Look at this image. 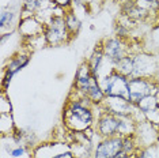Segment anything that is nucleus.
<instances>
[{
	"instance_id": "1",
	"label": "nucleus",
	"mask_w": 159,
	"mask_h": 158,
	"mask_svg": "<svg viewBox=\"0 0 159 158\" xmlns=\"http://www.w3.org/2000/svg\"><path fill=\"white\" fill-rule=\"evenodd\" d=\"M94 108L86 97L75 94V98H68L63 112L64 125L72 132H86L94 127Z\"/></svg>"
},
{
	"instance_id": "2",
	"label": "nucleus",
	"mask_w": 159,
	"mask_h": 158,
	"mask_svg": "<svg viewBox=\"0 0 159 158\" xmlns=\"http://www.w3.org/2000/svg\"><path fill=\"white\" fill-rule=\"evenodd\" d=\"M64 14H52L44 23V40L50 46H59L67 44L71 35L67 30Z\"/></svg>"
},
{
	"instance_id": "3",
	"label": "nucleus",
	"mask_w": 159,
	"mask_h": 158,
	"mask_svg": "<svg viewBox=\"0 0 159 158\" xmlns=\"http://www.w3.org/2000/svg\"><path fill=\"white\" fill-rule=\"evenodd\" d=\"M158 85L155 78H146V77H132L129 78L128 85V100L133 105H137L144 97L147 95H157Z\"/></svg>"
},
{
	"instance_id": "4",
	"label": "nucleus",
	"mask_w": 159,
	"mask_h": 158,
	"mask_svg": "<svg viewBox=\"0 0 159 158\" xmlns=\"http://www.w3.org/2000/svg\"><path fill=\"white\" fill-rule=\"evenodd\" d=\"M99 85L106 97H121L128 98V85L129 78L111 70L107 75L99 79Z\"/></svg>"
},
{
	"instance_id": "5",
	"label": "nucleus",
	"mask_w": 159,
	"mask_h": 158,
	"mask_svg": "<svg viewBox=\"0 0 159 158\" xmlns=\"http://www.w3.org/2000/svg\"><path fill=\"white\" fill-rule=\"evenodd\" d=\"M101 46L103 49L106 60H109L111 64H116L117 62H120L122 57L132 53L128 40L118 38L116 35L109 38H103L101 41Z\"/></svg>"
},
{
	"instance_id": "6",
	"label": "nucleus",
	"mask_w": 159,
	"mask_h": 158,
	"mask_svg": "<svg viewBox=\"0 0 159 158\" xmlns=\"http://www.w3.org/2000/svg\"><path fill=\"white\" fill-rule=\"evenodd\" d=\"M101 109L106 110L114 116L118 117H133L136 120V114L140 113L136 105L129 102L128 98H121V97H106Z\"/></svg>"
},
{
	"instance_id": "7",
	"label": "nucleus",
	"mask_w": 159,
	"mask_h": 158,
	"mask_svg": "<svg viewBox=\"0 0 159 158\" xmlns=\"http://www.w3.org/2000/svg\"><path fill=\"white\" fill-rule=\"evenodd\" d=\"M124 136L102 138L94 149V158H118L124 154Z\"/></svg>"
},
{
	"instance_id": "8",
	"label": "nucleus",
	"mask_w": 159,
	"mask_h": 158,
	"mask_svg": "<svg viewBox=\"0 0 159 158\" xmlns=\"http://www.w3.org/2000/svg\"><path fill=\"white\" fill-rule=\"evenodd\" d=\"M120 127H121V117L114 116L109 112L102 109L97 118L95 131L101 138H109V136L120 135Z\"/></svg>"
},
{
	"instance_id": "9",
	"label": "nucleus",
	"mask_w": 159,
	"mask_h": 158,
	"mask_svg": "<svg viewBox=\"0 0 159 158\" xmlns=\"http://www.w3.org/2000/svg\"><path fill=\"white\" fill-rule=\"evenodd\" d=\"M95 81H98L95 77L93 75L91 70H90L87 62H83L80 66L78 67L76 74H75V81H74V93L78 95L84 97V94L87 93Z\"/></svg>"
},
{
	"instance_id": "10",
	"label": "nucleus",
	"mask_w": 159,
	"mask_h": 158,
	"mask_svg": "<svg viewBox=\"0 0 159 158\" xmlns=\"http://www.w3.org/2000/svg\"><path fill=\"white\" fill-rule=\"evenodd\" d=\"M29 63H30V55L29 53H18L16 56H14L8 60L7 66L4 67V75H3V89L4 90L11 83L12 78L19 71H22Z\"/></svg>"
},
{
	"instance_id": "11",
	"label": "nucleus",
	"mask_w": 159,
	"mask_h": 158,
	"mask_svg": "<svg viewBox=\"0 0 159 158\" xmlns=\"http://www.w3.org/2000/svg\"><path fill=\"white\" fill-rule=\"evenodd\" d=\"M135 55V70H133V77H146L154 78V74L157 71V62L154 56L148 53L137 52Z\"/></svg>"
},
{
	"instance_id": "12",
	"label": "nucleus",
	"mask_w": 159,
	"mask_h": 158,
	"mask_svg": "<svg viewBox=\"0 0 159 158\" xmlns=\"http://www.w3.org/2000/svg\"><path fill=\"white\" fill-rule=\"evenodd\" d=\"M86 62H87L93 75L99 81L101 72H102V68H103V63L106 62V57H105V53H103L102 46H101V42L98 44V46L93 51V53L90 55V57L86 60Z\"/></svg>"
},
{
	"instance_id": "13",
	"label": "nucleus",
	"mask_w": 159,
	"mask_h": 158,
	"mask_svg": "<svg viewBox=\"0 0 159 158\" xmlns=\"http://www.w3.org/2000/svg\"><path fill=\"white\" fill-rule=\"evenodd\" d=\"M84 97L89 100L93 106H95V108L102 106V104L105 102V100H106V95H105L102 87H101L99 81H95L91 86H90V89L84 94Z\"/></svg>"
},
{
	"instance_id": "14",
	"label": "nucleus",
	"mask_w": 159,
	"mask_h": 158,
	"mask_svg": "<svg viewBox=\"0 0 159 158\" xmlns=\"http://www.w3.org/2000/svg\"><path fill=\"white\" fill-rule=\"evenodd\" d=\"M114 70L117 72H120L122 75L128 78L133 77V70H135V55L133 53H129L125 57H122L120 62H117L114 64Z\"/></svg>"
},
{
	"instance_id": "15",
	"label": "nucleus",
	"mask_w": 159,
	"mask_h": 158,
	"mask_svg": "<svg viewBox=\"0 0 159 158\" xmlns=\"http://www.w3.org/2000/svg\"><path fill=\"white\" fill-rule=\"evenodd\" d=\"M64 19H66V26H67V30L70 33L71 38L76 37L82 29V22L76 16V14L74 12V8L67 10L66 14H64Z\"/></svg>"
},
{
	"instance_id": "16",
	"label": "nucleus",
	"mask_w": 159,
	"mask_h": 158,
	"mask_svg": "<svg viewBox=\"0 0 159 158\" xmlns=\"http://www.w3.org/2000/svg\"><path fill=\"white\" fill-rule=\"evenodd\" d=\"M136 106L144 116H147V114H150V113H152V112H155V110L159 109V101H158V98H157L155 94L147 95V97H144Z\"/></svg>"
},
{
	"instance_id": "17",
	"label": "nucleus",
	"mask_w": 159,
	"mask_h": 158,
	"mask_svg": "<svg viewBox=\"0 0 159 158\" xmlns=\"http://www.w3.org/2000/svg\"><path fill=\"white\" fill-rule=\"evenodd\" d=\"M16 18V12L14 11L10 7H3L0 11V29L4 30L6 27H10L11 25H14Z\"/></svg>"
},
{
	"instance_id": "18",
	"label": "nucleus",
	"mask_w": 159,
	"mask_h": 158,
	"mask_svg": "<svg viewBox=\"0 0 159 158\" xmlns=\"http://www.w3.org/2000/svg\"><path fill=\"white\" fill-rule=\"evenodd\" d=\"M114 35L118 38H122V40H128V37L131 35V30L129 27L124 23H117L114 26Z\"/></svg>"
},
{
	"instance_id": "19",
	"label": "nucleus",
	"mask_w": 159,
	"mask_h": 158,
	"mask_svg": "<svg viewBox=\"0 0 159 158\" xmlns=\"http://www.w3.org/2000/svg\"><path fill=\"white\" fill-rule=\"evenodd\" d=\"M8 154L14 158H18V157H22L26 154V147L22 146V145H18L15 147H12V149H8Z\"/></svg>"
},
{
	"instance_id": "20",
	"label": "nucleus",
	"mask_w": 159,
	"mask_h": 158,
	"mask_svg": "<svg viewBox=\"0 0 159 158\" xmlns=\"http://www.w3.org/2000/svg\"><path fill=\"white\" fill-rule=\"evenodd\" d=\"M53 3H55L56 7H59V8L64 10V11H67V10H71L72 8V0H52Z\"/></svg>"
},
{
	"instance_id": "21",
	"label": "nucleus",
	"mask_w": 159,
	"mask_h": 158,
	"mask_svg": "<svg viewBox=\"0 0 159 158\" xmlns=\"http://www.w3.org/2000/svg\"><path fill=\"white\" fill-rule=\"evenodd\" d=\"M50 158H75V156L71 151H64V153H57Z\"/></svg>"
},
{
	"instance_id": "22",
	"label": "nucleus",
	"mask_w": 159,
	"mask_h": 158,
	"mask_svg": "<svg viewBox=\"0 0 159 158\" xmlns=\"http://www.w3.org/2000/svg\"><path fill=\"white\" fill-rule=\"evenodd\" d=\"M132 158H146V157H144V156H143V154H142V153H140V151H139V153H136V154H135V156H132Z\"/></svg>"
},
{
	"instance_id": "23",
	"label": "nucleus",
	"mask_w": 159,
	"mask_h": 158,
	"mask_svg": "<svg viewBox=\"0 0 159 158\" xmlns=\"http://www.w3.org/2000/svg\"><path fill=\"white\" fill-rule=\"evenodd\" d=\"M118 158H132V156H128V154H122V156H120Z\"/></svg>"
},
{
	"instance_id": "24",
	"label": "nucleus",
	"mask_w": 159,
	"mask_h": 158,
	"mask_svg": "<svg viewBox=\"0 0 159 158\" xmlns=\"http://www.w3.org/2000/svg\"><path fill=\"white\" fill-rule=\"evenodd\" d=\"M158 143H159V127H158Z\"/></svg>"
}]
</instances>
